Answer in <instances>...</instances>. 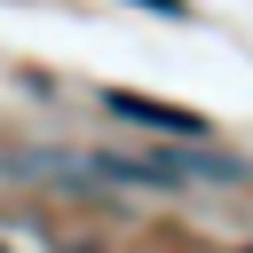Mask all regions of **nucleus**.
<instances>
[{"instance_id":"1","label":"nucleus","mask_w":253,"mask_h":253,"mask_svg":"<svg viewBox=\"0 0 253 253\" xmlns=\"http://www.w3.org/2000/svg\"><path fill=\"white\" fill-rule=\"evenodd\" d=\"M103 103H111L119 119L158 126V134H182V142H198V134H206V119H198V111H182V103H150V95H134V87H111Z\"/></svg>"},{"instance_id":"2","label":"nucleus","mask_w":253,"mask_h":253,"mask_svg":"<svg viewBox=\"0 0 253 253\" xmlns=\"http://www.w3.org/2000/svg\"><path fill=\"white\" fill-rule=\"evenodd\" d=\"M134 8H150V16H190V0H134Z\"/></svg>"},{"instance_id":"3","label":"nucleus","mask_w":253,"mask_h":253,"mask_svg":"<svg viewBox=\"0 0 253 253\" xmlns=\"http://www.w3.org/2000/svg\"><path fill=\"white\" fill-rule=\"evenodd\" d=\"M245 253H253V245H245Z\"/></svg>"},{"instance_id":"4","label":"nucleus","mask_w":253,"mask_h":253,"mask_svg":"<svg viewBox=\"0 0 253 253\" xmlns=\"http://www.w3.org/2000/svg\"><path fill=\"white\" fill-rule=\"evenodd\" d=\"M0 253H8V245H0Z\"/></svg>"}]
</instances>
